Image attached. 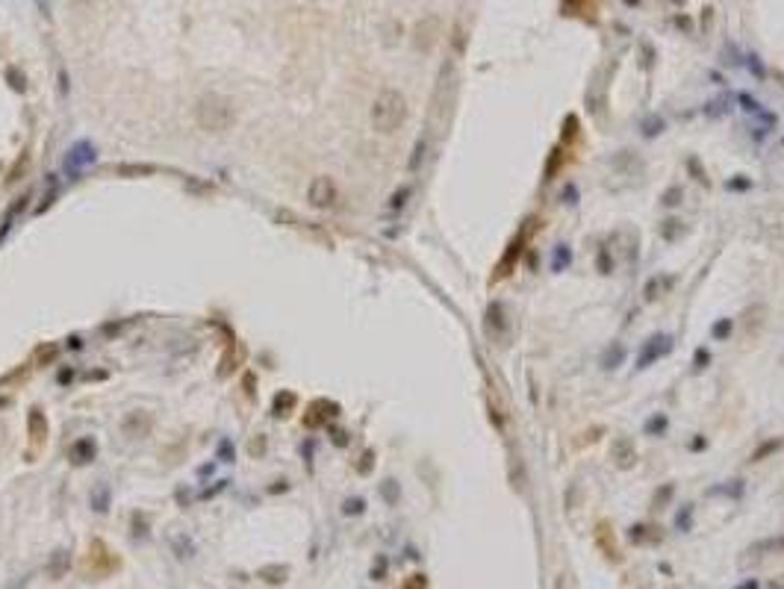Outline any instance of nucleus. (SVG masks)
Segmentation results:
<instances>
[{
	"label": "nucleus",
	"instance_id": "8",
	"mask_svg": "<svg viewBox=\"0 0 784 589\" xmlns=\"http://www.w3.org/2000/svg\"><path fill=\"white\" fill-rule=\"evenodd\" d=\"M487 330L493 333V339H502V330H504V307L502 304H493L487 312Z\"/></svg>",
	"mask_w": 784,
	"mask_h": 589
},
{
	"label": "nucleus",
	"instance_id": "6",
	"mask_svg": "<svg viewBox=\"0 0 784 589\" xmlns=\"http://www.w3.org/2000/svg\"><path fill=\"white\" fill-rule=\"evenodd\" d=\"M27 459H33L45 451V442H48V419H45V413H41L39 407H33L30 410V415H27Z\"/></svg>",
	"mask_w": 784,
	"mask_h": 589
},
{
	"label": "nucleus",
	"instance_id": "5",
	"mask_svg": "<svg viewBox=\"0 0 784 589\" xmlns=\"http://www.w3.org/2000/svg\"><path fill=\"white\" fill-rule=\"evenodd\" d=\"M336 200H339V189H336L333 177L319 174V177L310 180V186H307V204L312 209H331V207H336Z\"/></svg>",
	"mask_w": 784,
	"mask_h": 589
},
{
	"label": "nucleus",
	"instance_id": "9",
	"mask_svg": "<svg viewBox=\"0 0 784 589\" xmlns=\"http://www.w3.org/2000/svg\"><path fill=\"white\" fill-rule=\"evenodd\" d=\"M256 574H260L263 581H268V583H283V581H287V574H289V569L287 566H263Z\"/></svg>",
	"mask_w": 784,
	"mask_h": 589
},
{
	"label": "nucleus",
	"instance_id": "4",
	"mask_svg": "<svg viewBox=\"0 0 784 589\" xmlns=\"http://www.w3.org/2000/svg\"><path fill=\"white\" fill-rule=\"evenodd\" d=\"M454 97H458V65L448 60L439 68L436 92H434V109H436V115H443V121L448 118V112L454 106Z\"/></svg>",
	"mask_w": 784,
	"mask_h": 589
},
{
	"label": "nucleus",
	"instance_id": "10",
	"mask_svg": "<svg viewBox=\"0 0 784 589\" xmlns=\"http://www.w3.org/2000/svg\"><path fill=\"white\" fill-rule=\"evenodd\" d=\"M292 407H295V395H292V392H283V398H280V395L275 398V413H277V415H289Z\"/></svg>",
	"mask_w": 784,
	"mask_h": 589
},
{
	"label": "nucleus",
	"instance_id": "12",
	"mask_svg": "<svg viewBox=\"0 0 784 589\" xmlns=\"http://www.w3.org/2000/svg\"><path fill=\"white\" fill-rule=\"evenodd\" d=\"M401 589H427V578H425V574H413V578Z\"/></svg>",
	"mask_w": 784,
	"mask_h": 589
},
{
	"label": "nucleus",
	"instance_id": "2",
	"mask_svg": "<svg viewBox=\"0 0 784 589\" xmlns=\"http://www.w3.org/2000/svg\"><path fill=\"white\" fill-rule=\"evenodd\" d=\"M236 121V112H233V104L227 100L224 95H201L195 104V124L201 127L204 133H227Z\"/></svg>",
	"mask_w": 784,
	"mask_h": 589
},
{
	"label": "nucleus",
	"instance_id": "7",
	"mask_svg": "<svg viewBox=\"0 0 784 589\" xmlns=\"http://www.w3.org/2000/svg\"><path fill=\"white\" fill-rule=\"evenodd\" d=\"M436 39H439V18H434V15L422 18L416 24V30H413V45H416V50H422V53H431Z\"/></svg>",
	"mask_w": 784,
	"mask_h": 589
},
{
	"label": "nucleus",
	"instance_id": "14",
	"mask_svg": "<svg viewBox=\"0 0 784 589\" xmlns=\"http://www.w3.org/2000/svg\"><path fill=\"white\" fill-rule=\"evenodd\" d=\"M71 4H85V0H71Z\"/></svg>",
	"mask_w": 784,
	"mask_h": 589
},
{
	"label": "nucleus",
	"instance_id": "13",
	"mask_svg": "<svg viewBox=\"0 0 784 589\" xmlns=\"http://www.w3.org/2000/svg\"><path fill=\"white\" fill-rule=\"evenodd\" d=\"M360 510H363V501H348L345 513H360Z\"/></svg>",
	"mask_w": 784,
	"mask_h": 589
},
{
	"label": "nucleus",
	"instance_id": "11",
	"mask_svg": "<svg viewBox=\"0 0 784 589\" xmlns=\"http://www.w3.org/2000/svg\"><path fill=\"white\" fill-rule=\"evenodd\" d=\"M116 174H151V165H112Z\"/></svg>",
	"mask_w": 784,
	"mask_h": 589
},
{
	"label": "nucleus",
	"instance_id": "1",
	"mask_svg": "<svg viewBox=\"0 0 784 589\" xmlns=\"http://www.w3.org/2000/svg\"><path fill=\"white\" fill-rule=\"evenodd\" d=\"M407 97L398 92V89H383L375 104L372 112H369V121H372V130L380 136H390L395 130H401L404 121H407Z\"/></svg>",
	"mask_w": 784,
	"mask_h": 589
},
{
	"label": "nucleus",
	"instance_id": "3",
	"mask_svg": "<svg viewBox=\"0 0 784 589\" xmlns=\"http://www.w3.org/2000/svg\"><path fill=\"white\" fill-rule=\"evenodd\" d=\"M118 569H121V557L112 551L104 539H92L89 551H85V560H83V574H85V578L104 581V578H109V574H116Z\"/></svg>",
	"mask_w": 784,
	"mask_h": 589
}]
</instances>
